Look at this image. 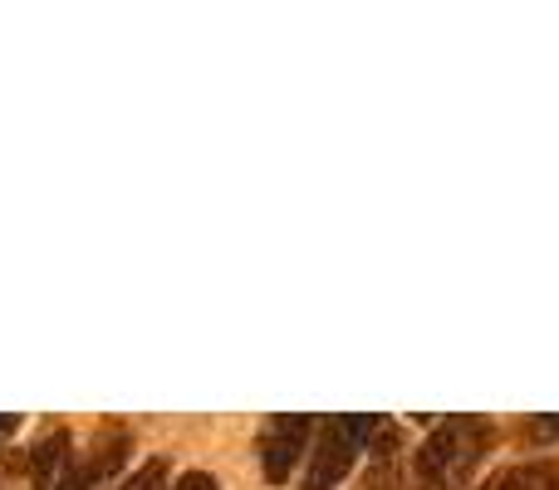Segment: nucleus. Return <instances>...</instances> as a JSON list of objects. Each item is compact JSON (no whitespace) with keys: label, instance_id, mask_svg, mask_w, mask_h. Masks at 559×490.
I'll use <instances>...</instances> for the list:
<instances>
[{"label":"nucleus","instance_id":"nucleus-7","mask_svg":"<svg viewBox=\"0 0 559 490\" xmlns=\"http://www.w3.org/2000/svg\"><path fill=\"white\" fill-rule=\"evenodd\" d=\"M481 490H559V466L555 462L506 466V471H496Z\"/></svg>","mask_w":559,"mask_h":490},{"label":"nucleus","instance_id":"nucleus-11","mask_svg":"<svg viewBox=\"0 0 559 490\" xmlns=\"http://www.w3.org/2000/svg\"><path fill=\"white\" fill-rule=\"evenodd\" d=\"M20 427V417H0V437H10Z\"/></svg>","mask_w":559,"mask_h":490},{"label":"nucleus","instance_id":"nucleus-10","mask_svg":"<svg viewBox=\"0 0 559 490\" xmlns=\"http://www.w3.org/2000/svg\"><path fill=\"white\" fill-rule=\"evenodd\" d=\"M173 490H222V486H216L206 471H187V476H182V481H177Z\"/></svg>","mask_w":559,"mask_h":490},{"label":"nucleus","instance_id":"nucleus-6","mask_svg":"<svg viewBox=\"0 0 559 490\" xmlns=\"http://www.w3.org/2000/svg\"><path fill=\"white\" fill-rule=\"evenodd\" d=\"M368 452H373V471H368L364 490H393V486H397L393 471H397V452H403V432H397L393 422H383Z\"/></svg>","mask_w":559,"mask_h":490},{"label":"nucleus","instance_id":"nucleus-4","mask_svg":"<svg viewBox=\"0 0 559 490\" xmlns=\"http://www.w3.org/2000/svg\"><path fill=\"white\" fill-rule=\"evenodd\" d=\"M309 432H314L309 417H271V422L261 427V466L275 486L289 481V471L299 466V452L309 446Z\"/></svg>","mask_w":559,"mask_h":490},{"label":"nucleus","instance_id":"nucleus-9","mask_svg":"<svg viewBox=\"0 0 559 490\" xmlns=\"http://www.w3.org/2000/svg\"><path fill=\"white\" fill-rule=\"evenodd\" d=\"M521 437H525V442H555V437H559V417H531V422H521Z\"/></svg>","mask_w":559,"mask_h":490},{"label":"nucleus","instance_id":"nucleus-2","mask_svg":"<svg viewBox=\"0 0 559 490\" xmlns=\"http://www.w3.org/2000/svg\"><path fill=\"white\" fill-rule=\"evenodd\" d=\"M383 422L388 417H324L319 422V442L309 452L305 490H338L348 466L358 462V452H368V442L378 437Z\"/></svg>","mask_w":559,"mask_h":490},{"label":"nucleus","instance_id":"nucleus-1","mask_svg":"<svg viewBox=\"0 0 559 490\" xmlns=\"http://www.w3.org/2000/svg\"><path fill=\"white\" fill-rule=\"evenodd\" d=\"M496 442V422L486 417H442L413 456V486L417 490H462L481 456Z\"/></svg>","mask_w":559,"mask_h":490},{"label":"nucleus","instance_id":"nucleus-8","mask_svg":"<svg viewBox=\"0 0 559 490\" xmlns=\"http://www.w3.org/2000/svg\"><path fill=\"white\" fill-rule=\"evenodd\" d=\"M163 486H167V462H163V456H153L143 471H133L118 490H163Z\"/></svg>","mask_w":559,"mask_h":490},{"label":"nucleus","instance_id":"nucleus-5","mask_svg":"<svg viewBox=\"0 0 559 490\" xmlns=\"http://www.w3.org/2000/svg\"><path fill=\"white\" fill-rule=\"evenodd\" d=\"M74 437L64 432V427H55V432H45L35 446H29V476H35V486L39 490H55L59 486V476L69 471V462H74Z\"/></svg>","mask_w":559,"mask_h":490},{"label":"nucleus","instance_id":"nucleus-3","mask_svg":"<svg viewBox=\"0 0 559 490\" xmlns=\"http://www.w3.org/2000/svg\"><path fill=\"white\" fill-rule=\"evenodd\" d=\"M128 452H133V437H128L123 427H104V432L94 437V446L69 462V471L59 476L55 490H98L118 466L128 462Z\"/></svg>","mask_w":559,"mask_h":490}]
</instances>
